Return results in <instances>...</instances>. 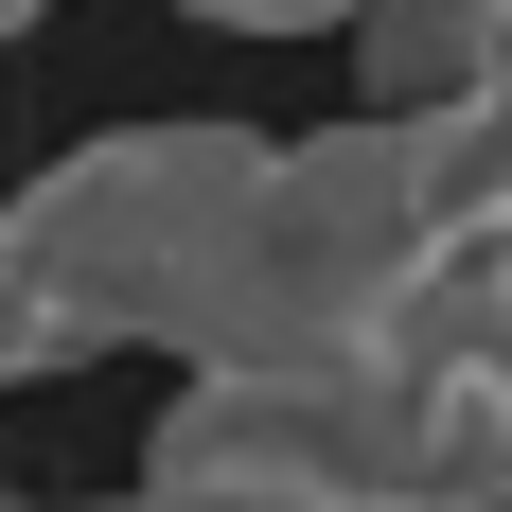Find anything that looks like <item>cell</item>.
<instances>
[{
  "label": "cell",
  "mask_w": 512,
  "mask_h": 512,
  "mask_svg": "<svg viewBox=\"0 0 512 512\" xmlns=\"http://www.w3.org/2000/svg\"><path fill=\"white\" fill-rule=\"evenodd\" d=\"M265 177V124H106L0 195V389L106 354H195L212 248Z\"/></svg>",
  "instance_id": "cell-1"
},
{
  "label": "cell",
  "mask_w": 512,
  "mask_h": 512,
  "mask_svg": "<svg viewBox=\"0 0 512 512\" xmlns=\"http://www.w3.org/2000/svg\"><path fill=\"white\" fill-rule=\"evenodd\" d=\"M354 71H371V106H407V124L495 106L512 89V0H371V18H354Z\"/></svg>",
  "instance_id": "cell-2"
},
{
  "label": "cell",
  "mask_w": 512,
  "mask_h": 512,
  "mask_svg": "<svg viewBox=\"0 0 512 512\" xmlns=\"http://www.w3.org/2000/svg\"><path fill=\"white\" fill-rule=\"evenodd\" d=\"M177 18H212V36H354L371 0H177Z\"/></svg>",
  "instance_id": "cell-3"
},
{
  "label": "cell",
  "mask_w": 512,
  "mask_h": 512,
  "mask_svg": "<svg viewBox=\"0 0 512 512\" xmlns=\"http://www.w3.org/2000/svg\"><path fill=\"white\" fill-rule=\"evenodd\" d=\"M71 512H195V495H159V477H124V495H71Z\"/></svg>",
  "instance_id": "cell-4"
},
{
  "label": "cell",
  "mask_w": 512,
  "mask_h": 512,
  "mask_svg": "<svg viewBox=\"0 0 512 512\" xmlns=\"http://www.w3.org/2000/svg\"><path fill=\"white\" fill-rule=\"evenodd\" d=\"M36 18H53V0H0V36H36Z\"/></svg>",
  "instance_id": "cell-5"
},
{
  "label": "cell",
  "mask_w": 512,
  "mask_h": 512,
  "mask_svg": "<svg viewBox=\"0 0 512 512\" xmlns=\"http://www.w3.org/2000/svg\"><path fill=\"white\" fill-rule=\"evenodd\" d=\"M0 512H36V495H0Z\"/></svg>",
  "instance_id": "cell-6"
}]
</instances>
